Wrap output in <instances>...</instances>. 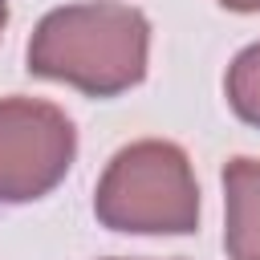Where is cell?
<instances>
[{
  "label": "cell",
  "mask_w": 260,
  "mask_h": 260,
  "mask_svg": "<svg viewBox=\"0 0 260 260\" xmlns=\"http://www.w3.org/2000/svg\"><path fill=\"white\" fill-rule=\"evenodd\" d=\"M146 16L118 0H93L41 16L28 41V69L89 98H118L146 77Z\"/></svg>",
  "instance_id": "1"
},
{
  "label": "cell",
  "mask_w": 260,
  "mask_h": 260,
  "mask_svg": "<svg viewBox=\"0 0 260 260\" xmlns=\"http://www.w3.org/2000/svg\"><path fill=\"white\" fill-rule=\"evenodd\" d=\"M93 215L110 232L187 236L199 228V183L183 146L142 138L122 146L98 179Z\"/></svg>",
  "instance_id": "2"
},
{
  "label": "cell",
  "mask_w": 260,
  "mask_h": 260,
  "mask_svg": "<svg viewBox=\"0 0 260 260\" xmlns=\"http://www.w3.org/2000/svg\"><path fill=\"white\" fill-rule=\"evenodd\" d=\"M77 130L53 102H0V203L45 199L73 167Z\"/></svg>",
  "instance_id": "3"
},
{
  "label": "cell",
  "mask_w": 260,
  "mask_h": 260,
  "mask_svg": "<svg viewBox=\"0 0 260 260\" xmlns=\"http://www.w3.org/2000/svg\"><path fill=\"white\" fill-rule=\"evenodd\" d=\"M223 207L228 260H260V158H232L223 167Z\"/></svg>",
  "instance_id": "4"
},
{
  "label": "cell",
  "mask_w": 260,
  "mask_h": 260,
  "mask_svg": "<svg viewBox=\"0 0 260 260\" xmlns=\"http://www.w3.org/2000/svg\"><path fill=\"white\" fill-rule=\"evenodd\" d=\"M228 106L240 122L260 126V41L228 65Z\"/></svg>",
  "instance_id": "5"
},
{
  "label": "cell",
  "mask_w": 260,
  "mask_h": 260,
  "mask_svg": "<svg viewBox=\"0 0 260 260\" xmlns=\"http://www.w3.org/2000/svg\"><path fill=\"white\" fill-rule=\"evenodd\" d=\"M219 4L232 12H260V0H219Z\"/></svg>",
  "instance_id": "6"
},
{
  "label": "cell",
  "mask_w": 260,
  "mask_h": 260,
  "mask_svg": "<svg viewBox=\"0 0 260 260\" xmlns=\"http://www.w3.org/2000/svg\"><path fill=\"white\" fill-rule=\"evenodd\" d=\"M4 24H8V0H0V32H4Z\"/></svg>",
  "instance_id": "7"
}]
</instances>
